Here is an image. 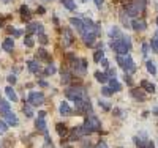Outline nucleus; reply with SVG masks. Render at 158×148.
<instances>
[{
    "label": "nucleus",
    "mask_w": 158,
    "mask_h": 148,
    "mask_svg": "<svg viewBox=\"0 0 158 148\" xmlns=\"http://www.w3.org/2000/svg\"><path fill=\"white\" fill-rule=\"evenodd\" d=\"M111 47L117 52V54H128V50L131 49V39L130 36H123L122 38H117V39H112L111 41Z\"/></svg>",
    "instance_id": "1"
},
{
    "label": "nucleus",
    "mask_w": 158,
    "mask_h": 148,
    "mask_svg": "<svg viewBox=\"0 0 158 148\" xmlns=\"http://www.w3.org/2000/svg\"><path fill=\"white\" fill-rule=\"evenodd\" d=\"M84 132L85 136L87 134H92V132H98L101 131V122L94 115V114H89V117H85V122H84Z\"/></svg>",
    "instance_id": "2"
},
{
    "label": "nucleus",
    "mask_w": 158,
    "mask_h": 148,
    "mask_svg": "<svg viewBox=\"0 0 158 148\" xmlns=\"http://www.w3.org/2000/svg\"><path fill=\"white\" fill-rule=\"evenodd\" d=\"M117 62L123 68L125 74H133L136 71V65H135L133 58H131L128 54H123V55H122V54H117Z\"/></svg>",
    "instance_id": "3"
},
{
    "label": "nucleus",
    "mask_w": 158,
    "mask_h": 148,
    "mask_svg": "<svg viewBox=\"0 0 158 148\" xmlns=\"http://www.w3.org/2000/svg\"><path fill=\"white\" fill-rule=\"evenodd\" d=\"M68 99H71L73 102L76 101H81V99H89V95H87V90L84 87H73V88H68L65 91Z\"/></svg>",
    "instance_id": "4"
},
{
    "label": "nucleus",
    "mask_w": 158,
    "mask_h": 148,
    "mask_svg": "<svg viewBox=\"0 0 158 148\" xmlns=\"http://www.w3.org/2000/svg\"><path fill=\"white\" fill-rule=\"evenodd\" d=\"M68 58L71 60V71H73L76 76H84V74H85V70H87V62L82 60V58H81V60L74 58L73 54H70Z\"/></svg>",
    "instance_id": "5"
},
{
    "label": "nucleus",
    "mask_w": 158,
    "mask_h": 148,
    "mask_svg": "<svg viewBox=\"0 0 158 148\" xmlns=\"http://www.w3.org/2000/svg\"><path fill=\"white\" fill-rule=\"evenodd\" d=\"M29 104H32V106H41V104H44V95L43 93H40V91H32L30 95H29Z\"/></svg>",
    "instance_id": "6"
},
{
    "label": "nucleus",
    "mask_w": 158,
    "mask_h": 148,
    "mask_svg": "<svg viewBox=\"0 0 158 148\" xmlns=\"http://www.w3.org/2000/svg\"><path fill=\"white\" fill-rule=\"evenodd\" d=\"M81 36H82V41H84L87 46H94V44H95V39H97V36H98V33L85 29V32H84Z\"/></svg>",
    "instance_id": "7"
},
{
    "label": "nucleus",
    "mask_w": 158,
    "mask_h": 148,
    "mask_svg": "<svg viewBox=\"0 0 158 148\" xmlns=\"http://www.w3.org/2000/svg\"><path fill=\"white\" fill-rule=\"evenodd\" d=\"M62 36H63V38H62L63 47H68V46H71V44H73L74 38H73V33H71L68 29H63V35H62Z\"/></svg>",
    "instance_id": "8"
},
{
    "label": "nucleus",
    "mask_w": 158,
    "mask_h": 148,
    "mask_svg": "<svg viewBox=\"0 0 158 148\" xmlns=\"http://www.w3.org/2000/svg\"><path fill=\"white\" fill-rule=\"evenodd\" d=\"M70 24H71L73 27H76V30L81 33V35L85 32V24H84V21L77 19V18H71V19H70Z\"/></svg>",
    "instance_id": "9"
},
{
    "label": "nucleus",
    "mask_w": 158,
    "mask_h": 148,
    "mask_svg": "<svg viewBox=\"0 0 158 148\" xmlns=\"http://www.w3.org/2000/svg\"><path fill=\"white\" fill-rule=\"evenodd\" d=\"M82 136H85V132H84V126H76L71 129V140H77V139H81Z\"/></svg>",
    "instance_id": "10"
},
{
    "label": "nucleus",
    "mask_w": 158,
    "mask_h": 148,
    "mask_svg": "<svg viewBox=\"0 0 158 148\" xmlns=\"http://www.w3.org/2000/svg\"><path fill=\"white\" fill-rule=\"evenodd\" d=\"M125 11H127V14H128V16H131V18L138 16L139 13H141V11H139V8H138V5H136L135 2L128 3V5H127V10H125Z\"/></svg>",
    "instance_id": "11"
},
{
    "label": "nucleus",
    "mask_w": 158,
    "mask_h": 148,
    "mask_svg": "<svg viewBox=\"0 0 158 148\" xmlns=\"http://www.w3.org/2000/svg\"><path fill=\"white\" fill-rule=\"evenodd\" d=\"M59 110H60V114H62V115H65V117L74 115V114H73V109H71V107L68 106V102H67V101H62V102H60Z\"/></svg>",
    "instance_id": "12"
},
{
    "label": "nucleus",
    "mask_w": 158,
    "mask_h": 148,
    "mask_svg": "<svg viewBox=\"0 0 158 148\" xmlns=\"http://www.w3.org/2000/svg\"><path fill=\"white\" fill-rule=\"evenodd\" d=\"M27 32L29 33H40V35H41L43 33V25L36 24V22H32V24L27 25Z\"/></svg>",
    "instance_id": "13"
},
{
    "label": "nucleus",
    "mask_w": 158,
    "mask_h": 148,
    "mask_svg": "<svg viewBox=\"0 0 158 148\" xmlns=\"http://www.w3.org/2000/svg\"><path fill=\"white\" fill-rule=\"evenodd\" d=\"M131 29L136 30V32H142V30H146V21H142V19H136L131 22Z\"/></svg>",
    "instance_id": "14"
},
{
    "label": "nucleus",
    "mask_w": 158,
    "mask_h": 148,
    "mask_svg": "<svg viewBox=\"0 0 158 148\" xmlns=\"http://www.w3.org/2000/svg\"><path fill=\"white\" fill-rule=\"evenodd\" d=\"M35 126L38 131H41L43 134H48V129H46V122H44V117H38L36 122H35Z\"/></svg>",
    "instance_id": "15"
},
{
    "label": "nucleus",
    "mask_w": 158,
    "mask_h": 148,
    "mask_svg": "<svg viewBox=\"0 0 158 148\" xmlns=\"http://www.w3.org/2000/svg\"><path fill=\"white\" fill-rule=\"evenodd\" d=\"M3 117H5V120H6V123H8L10 126H16V125L19 123V120H18V117H16L15 114H11V112L5 114Z\"/></svg>",
    "instance_id": "16"
},
{
    "label": "nucleus",
    "mask_w": 158,
    "mask_h": 148,
    "mask_svg": "<svg viewBox=\"0 0 158 148\" xmlns=\"http://www.w3.org/2000/svg\"><path fill=\"white\" fill-rule=\"evenodd\" d=\"M2 47H3V50L11 52V50H13V47H15V39H13V38H6L5 41L2 43Z\"/></svg>",
    "instance_id": "17"
},
{
    "label": "nucleus",
    "mask_w": 158,
    "mask_h": 148,
    "mask_svg": "<svg viewBox=\"0 0 158 148\" xmlns=\"http://www.w3.org/2000/svg\"><path fill=\"white\" fill-rule=\"evenodd\" d=\"M130 95L133 96L135 99H138V101H146V95H144V93L141 91V90H136V88H133L130 91Z\"/></svg>",
    "instance_id": "18"
},
{
    "label": "nucleus",
    "mask_w": 158,
    "mask_h": 148,
    "mask_svg": "<svg viewBox=\"0 0 158 148\" xmlns=\"http://www.w3.org/2000/svg\"><path fill=\"white\" fill-rule=\"evenodd\" d=\"M8 112H11V110H10V102L0 98V114L5 115V114H8Z\"/></svg>",
    "instance_id": "19"
},
{
    "label": "nucleus",
    "mask_w": 158,
    "mask_h": 148,
    "mask_svg": "<svg viewBox=\"0 0 158 148\" xmlns=\"http://www.w3.org/2000/svg\"><path fill=\"white\" fill-rule=\"evenodd\" d=\"M5 93H6V96H8L10 101H13V102L18 101V95L15 93V90H13L11 87H6V88H5Z\"/></svg>",
    "instance_id": "20"
},
{
    "label": "nucleus",
    "mask_w": 158,
    "mask_h": 148,
    "mask_svg": "<svg viewBox=\"0 0 158 148\" xmlns=\"http://www.w3.org/2000/svg\"><path fill=\"white\" fill-rule=\"evenodd\" d=\"M141 87L146 90V91H149V93H153L155 91V85L150 84L149 80H141Z\"/></svg>",
    "instance_id": "21"
},
{
    "label": "nucleus",
    "mask_w": 158,
    "mask_h": 148,
    "mask_svg": "<svg viewBox=\"0 0 158 148\" xmlns=\"http://www.w3.org/2000/svg\"><path fill=\"white\" fill-rule=\"evenodd\" d=\"M120 22L123 24V27H127V29H130V27H131V22L128 19L127 11H120Z\"/></svg>",
    "instance_id": "22"
},
{
    "label": "nucleus",
    "mask_w": 158,
    "mask_h": 148,
    "mask_svg": "<svg viewBox=\"0 0 158 148\" xmlns=\"http://www.w3.org/2000/svg\"><path fill=\"white\" fill-rule=\"evenodd\" d=\"M27 66H29V71H30V73H38V71H40V63L35 62V60L27 62Z\"/></svg>",
    "instance_id": "23"
},
{
    "label": "nucleus",
    "mask_w": 158,
    "mask_h": 148,
    "mask_svg": "<svg viewBox=\"0 0 158 148\" xmlns=\"http://www.w3.org/2000/svg\"><path fill=\"white\" fill-rule=\"evenodd\" d=\"M109 88L112 90V93H114V91H120V90H122V85L118 84L115 79H109Z\"/></svg>",
    "instance_id": "24"
},
{
    "label": "nucleus",
    "mask_w": 158,
    "mask_h": 148,
    "mask_svg": "<svg viewBox=\"0 0 158 148\" xmlns=\"http://www.w3.org/2000/svg\"><path fill=\"white\" fill-rule=\"evenodd\" d=\"M95 79L98 80V82H101V84H106L108 80H109L108 74H104V73H100V71H97V73H95Z\"/></svg>",
    "instance_id": "25"
},
{
    "label": "nucleus",
    "mask_w": 158,
    "mask_h": 148,
    "mask_svg": "<svg viewBox=\"0 0 158 148\" xmlns=\"http://www.w3.org/2000/svg\"><path fill=\"white\" fill-rule=\"evenodd\" d=\"M103 58H104V50L100 47V49L95 50V54H94V60H95V63H100Z\"/></svg>",
    "instance_id": "26"
},
{
    "label": "nucleus",
    "mask_w": 158,
    "mask_h": 148,
    "mask_svg": "<svg viewBox=\"0 0 158 148\" xmlns=\"http://www.w3.org/2000/svg\"><path fill=\"white\" fill-rule=\"evenodd\" d=\"M62 5L67 8V10H70V11H74L76 10V3L73 2V0H62Z\"/></svg>",
    "instance_id": "27"
},
{
    "label": "nucleus",
    "mask_w": 158,
    "mask_h": 148,
    "mask_svg": "<svg viewBox=\"0 0 158 148\" xmlns=\"http://www.w3.org/2000/svg\"><path fill=\"white\" fill-rule=\"evenodd\" d=\"M109 36L112 39H117V38H122V33H120V30H118L117 27H112V29L109 30Z\"/></svg>",
    "instance_id": "28"
},
{
    "label": "nucleus",
    "mask_w": 158,
    "mask_h": 148,
    "mask_svg": "<svg viewBox=\"0 0 158 148\" xmlns=\"http://www.w3.org/2000/svg\"><path fill=\"white\" fill-rule=\"evenodd\" d=\"M36 58H38V60H43V58L49 60V57H48V52H46L44 49H38V52H36Z\"/></svg>",
    "instance_id": "29"
},
{
    "label": "nucleus",
    "mask_w": 158,
    "mask_h": 148,
    "mask_svg": "<svg viewBox=\"0 0 158 148\" xmlns=\"http://www.w3.org/2000/svg\"><path fill=\"white\" fill-rule=\"evenodd\" d=\"M57 132H59L60 137H65V136H67V128H65V125L59 123V125H57Z\"/></svg>",
    "instance_id": "30"
},
{
    "label": "nucleus",
    "mask_w": 158,
    "mask_h": 148,
    "mask_svg": "<svg viewBox=\"0 0 158 148\" xmlns=\"http://www.w3.org/2000/svg\"><path fill=\"white\" fill-rule=\"evenodd\" d=\"M146 66H147V71H149L150 74H156V66H155L153 62H147Z\"/></svg>",
    "instance_id": "31"
},
{
    "label": "nucleus",
    "mask_w": 158,
    "mask_h": 148,
    "mask_svg": "<svg viewBox=\"0 0 158 148\" xmlns=\"http://www.w3.org/2000/svg\"><path fill=\"white\" fill-rule=\"evenodd\" d=\"M24 44L27 46V47H33V44H35V41H33V38L30 36V35H27L24 38Z\"/></svg>",
    "instance_id": "32"
},
{
    "label": "nucleus",
    "mask_w": 158,
    "mask_h": 148,
    "mask_svg": "<svg viewBox=\"0 0 158 148\" xmlns=\"http://www.w3.org/2000/svg\"><path fill=\"white\" fill-rule=\"evenodd\" d=\"M30 106H32V104H25V106H24V114H25V117H27V118H30V117L33 115Z\"/></svg>",
    "instance_id": "33"
},
{
    "label": "nucleus",
    "mask_w": 158,
    "mask_h": 148,
    "mask_svg": "<svg viewBox=\"0 0 158 148\" xmlns=\"http://www.w3.org/2000/svg\"><path fill=\"white\" fill-rule=\"evenodd\" d=\"M56 71H57V70H56V66L52 65V63H49V65H48V68L44 70V74H46V76H49V74H54Z\"/></svg>",
    "instance_id": "34"
},
{
    "label": "nucleus",
    "mask_w": 158,
    "mask_h": 148,
    "mask_svg": "<svg viewBox=\"0 0 158 148\" xmlns=\"http://www.w3.org/2000/svg\"><path fill=\"white\" fill-rule=\"evenodd\" d=\"M70 80H71V76H70V73H62V84H70Z\"/></svg>",
    "instance_id": "35"
},
{
    "label": "nucleus",
    "mask_w": 158,
    "mask_h": 148,
    "mask_svg": "<svg viewBox=\"0 0 158 148\" xmlns=\"http://www.w3.org/2000/svg\"><path fill=\"white\" fill-rule=\"evenodd\" d=\"M150 47H152V50H153V52H156V54H158V38H153L152 41H150Z\"/></svg>",
    "instance_id": "36"
},
{
    "label": "nucleus",
    "mask_w": 158,
    "mask_h": 148,
    "mask_svg": "<svg viewBox=\"0 0 158 148\" xmlns=\"http://www.w3.org/2000/svg\"><path fill=\"white\" fill-rule=\"evenodd\" d=\"M8 131V123L3 122V120H0V134H3Z\"/></svg>",
    "instance_id": "37"
},
{
    "label": "nucleus",
    "mask_w": 158,
    "mask_h": 148,
    "mask_svg": "<svg viewBox=\"0 0 158 148\" xmlns=\"http://www.w3.org/2000/svg\"><path fill=\"white\" fill-rule=\"evenodd\" d=\"M101 95H103V96H111V95H112V90H111L109 87H103V88H101Z\"/></svg>",
    "instance_id": "38"
},
{
    "label": "nucleus",
    "mask_w": 158,
    "mask_h": 148,
    "mask_svg": "<svg viewBox=\"0 0 158 148\" xmlns=\"http://www.w3.org/2000/svg\"><path fill=\"white\" fill-rule=\"evenodd\" d=\"M19 11H21V14H22V16H25V14H29V6H25V5H22V6L19 8Z\"/></svg>",
    "instance_id": "39"
},
{
    "label": "nucleus",
    "mask_w": 158,
    "mask_h": 148,
    "mask_svg": "<svg viewBox=\"0 0 158 148\" xmlns=\"http://www.w3.org/2000/svg\"><path fill=\"white\" fill-rule=\"evenodd\" d=\"M108 74H109V76H108L109 79H115V76H117V73H115V70H114V68H109Z\"/></svg>",
    "instance_id": "40"
},
{
    "label": "nucleus",
    "mask_w": 158,
    "mask_h": 148,
    "mask_svg": "<svg viewBox=\"0 0 158 148\" xmlns=\"http://www.w3.org/2000/svg\"><path fill=\"white\" fill-rule=\"evenodd\" d=\"M147 52H149V44H147V43H144V44H142V55L146 57V55H147Z\"/></svg>",
    "instance_id": "41"
},
{
    "label": "nucleus",
    "mask_w": 158,
    "mask_h": 148,
    "mask_svg": "<svg viewBox=\"0 0 158 148\" xmlns=\"http://www.w3.org/2000/svg\"><path fill=\"white\" fill-rule=\"evenodd\" d=\"M100 106L103 107L104 110H109V109H111V106H109L108 102H104V101H100Z\"/></svg>",
    "instance_id": "42"
},
{
    "label": "nucleus",
    "mask_w": 158,
    "mask_h": 148,
    "mask_svg": "<svg viewBox=\"0 0 158 148\" xmlns=\"http://www.w3.org/2000/svg\"><path fill=\"white\" fill-rule=\"evenodd\" d=\"M40 41H41V44H48V36L46 35H40Z\"/></svg>",
    "instance_id": "43"
},
{
    "label": "nucleus",
    "mask_w": 158,
    "mask_h": 148,
    "mask_svg": "<svg viewBox=\"0 0 158 148\" xmlns=\"http://www.w3.org/2000/svg\"><path fill=\"white\" fill-rule=\"evenodd\" d=\"M8 82H10V84H16V76H13V74L8 76Z\"/></svg>",
    "instance_id": "44"
},
{
    "label": "nucleus",
    "mask_w": 158,
    "mask_h": 148,
    "mask_svg": "<svg viewBox=\"0 0 158 148\" xmlns=\"http://www.w3.org/2000/svg\"><path fill=\"white\" fill-rule=\"evenodd\" d=\"M97 148H108V145H106V142H103V140H101V142L97 143Z\"/></svg>",
    "instance_id": "45"
},
{
    "label": "nucleus",
    "mask_w": 158,
    "mask_h": 148,
    "mask_svg": "<svg viewBox=\"0 0 158 148\" xmlns=\"http://www.w3.org/2000/svg\"><path fill=\"white\" fill-rule=\"evenodd\" d=\"M100 63H101V65H103V66H104V68H108V66H109V62H108V60H106V58H103V60H101V62H100Z\"/></svg>",
    "instance_id": "46"
},
{
    "label": "nucleus",
    "mask_w": 158,
    "mask_h": 148,
    "mask_svg": "<svg viewBox=\"0 0 158 148\" xmlns=\"http://www.w3.org/2000/svg\"><path fill=\"white\" fill-rule=\"evenodd\" d=\"M36 11H38V14H44V8H43V6H38Z\"/></svg>",
    "instance_id": "47"
},
{
    "label": "nucleus",
    "mask_w": 158,
    "mask_h": 148,
    "mask_svg": "<svg viewBox=\"0 0 158 148\" xmlns=\"http://www.w3.org/2000/svg\"><path fill=\"white\" fill-rule=\"evenodd\" d=\"M13 35H15V36H21L22 35V30H13Z\"/></svg>",
    "instance_id": "48"
},
{
    "label": "nucleus",
    "mask_w": 158,
    "mask_h": 148,
    "mask_svg": "<svg viewBox=\"0 0 158 148\" xmlns=\"http://www.w3.org/2000/svg\"><path fill=\"white\" fill-rule=\"evenodd\" d=\"M146 148H155V145H153V142H147V145H146Z\"/></svg>",
    "instance_id": "49"
},
{
    "label": "nucleus",
    "mask_w": 158,
    "mask_h": 148,
    "mask_svg": "<svg viewBox=\"0 0 158 148\" xmlns=\"http://www.w3.org/2000/svg\"><path fill=\"white\" fill-rule=\"evenodd\" d=\"M95 3H97V6H98V8H101V5H103V0H95Z\"/></svg>",
    "instance_id": "50"
},
{
    "label": "nucleus",
    "mask_w": 158,
    "mask_h": 148,
    "mask_svg": "<svg viewBox=\"0 0 158 148\" xmlns=\"http://www.w3.org/2000/svg\"><path fill=\"white\" fill-rule=\"evenodd\" d=\"M38 84H40V85H41V87H48V84L44 82V80H40V82H38Z\"/></svg>",
    "instance_id": "51"
},
{
    "label": "nucleus",
    "mask_w": 158,
    "mask_h": 148,
    "mask_svg": "<svg viewBox=\"0 0 158 148\" xmlns=\"http://www.w3.org/2000/svg\"><path fill=\"white\" fill-rule=\"evenodd\" d=\"M2 2H3V3H10V2H11V0H2Z\"/></svg>",
    "instance_id": "52"
},
{
    "label": "nucleus",
    "mask_w": 158,
    "mask_h": 148,
    "mask_svg": "<svg viewBox=\"0 0 158 148\" xmlns=\"http://www.w3.org/2000/svg\"><path fill=\"white\" fill-rule=\"evenodd\" d=\"M0 27H3V19H0Z\"/></svg>",
    "instance_id": "53"
},
{
    "label": "nucleus",
    "mask_w": 158,
    "mask_h": 148,
    "mask_svg": "<svg viewBox=\"0 0 158 148\" xmlns=\"http://www.w3.org/2000/svg\"><path fill=\"white\" fill-rule=\"evenodd\" d=\"M155 38H158V32H156V33H155Z\"/></svg>",
    "instance_id": "54"
},
{
    "label": "nucleus",
    "mask_w": 158,
    "mask_h": 148,
    "mask_svg": "<svg viewBox=\"0 0 158 148\" xmlns=\"http://www.w3.org/2000/svg\"><path fill=\"white\" fill-rule=\"evenodd\" d=\"M156 25H158V18H156Z\"/></svg>",
    "instance_id": "55"
},
{
    "label": "nucleus",
    "mask_w": 158,
    "mask_h": 148,
    "mask_svg": "<svg viewBox=\"0 0 158 148\" xmlns=\"http://www.w3.org/2000/svg\"><path fill=\"white\" fill-rule=\"evenodd\" d=\"M82 2H87V0H82Z\"/></svg>",
    "instance_id": "56"
}]
</instances>
